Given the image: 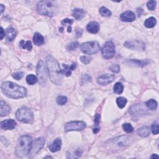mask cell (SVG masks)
<instances>
[{"label": "cell", "mask_w": 159, "mask_h": 159, "mask_svg": "<svg viewBox=\"0 0 159 159\" xmlns=\"http://www.w3.org/2000/svg\"><path fill=\"white\" fill-rule=\"evenodd\" d=\"M126 63H127L129 65H134L137 67H144L147 65L149 64V61L148 60H143V61H139V60H127Z\"/></svg>", "instance_id": "obj_18"}, {"label": "cell", "mask_w": 159, "mask_h": 159, "mask_svg": "<svg viewBox=\"0 0 159 159\" xmlns=\"http://www.w3.org/2000/svg\"><path fill=\"white\" fill-rule=\"evenodd\" d=\"M109 69H110L113 72L115 73H117L119 72V71H120V67H119V65L117 64H113L109 67Z\"/></svg>", "instance_id": "obj_39"}, {"label": "cell", "mask_w": 159, "mask_h": 159, "mask_svg": "<svg viewBox=\"0 0 159 159\" xmlns=\"http://www.w3.org/2000/svg\"><path fill=\"white\" fill-rule=\"evenodd\" d=\"M61 145H62V140L60 138H57L48 146V148L49 150L52 152H56L61 150Z\"/></svg>", "instance_id": "obj_16"}, {"label": "cell", "mask_w": 159, "mask_h": 159, "mask_svg": "<svg viewBox=\"0 0 159 159\" xmlns=\"http://www.w3.org/2000/svg\"><path fill=\"white\" fill-rule=\"evenodd\" d=\"M19 47H21L24 49H27L29 51H31L33 48V45L31 41H28L25 42L23 40L19 42Z\"/></svg>", "instance_id": "obj_30"}, {"label": "cell", "mask_w": 159, "mask_h": 159, "mask_svg": "<svg viewBox=\"0 0 159 159\" xmlns=\"http://www.w3.org/2000/svg\"><path fill=\"white\" fill-rule=\"evenodd\" d=\"M123 128L124 131L127 133H131L134 131V128L132 125L129 123H125L123 125Z\"/></svg>", "instance_id": "obj_35"}, {"label": "cell", "mask_w": 159, "mask_h": 159, "mask_svg": "<svg viewBox=\"0 0 159 159\" xmlns=\"http://www.w3.org/2000/svg\"><path fill=\"white\" fill-rule=\"evenodd\" d=\"M5 36V32L4 31L3 28H1V40H3V37Z\"/></svg>", "instance_id": "obj_46"}, {"label": "cell", "mask_w": 159, "mask_h": 159, "mask_svg": "<svg viewBox=\"0 0 159 159\" xmlns=\"http://www.w3.org/2000/svg\"><path fill=\"white\" fill-rule=\"evenodd\" d=\"M24 73L23 72H16V73H14L13 74V77L17 80H21L23 77Z\"/></svg>", "instance_id": "obj_41"}, {"label": "cell", "mask_w": 159, "mask_h": 159, "mask_svg": "<svg viewBox=\"0 0 159 159\" xmlns=\"http://www.w3.org/2000/svg\"><path fill=\"white\" fill-rule=\"evenodd\" d=\"M114 75L113 74H104L99 77L97 79V83L99 85H106L109 83H111V82H113L114 79Z\"/></svg>", "instance_id": "obj_12"}, {"label": "cell", "mask_w": 159, "mask_h": 159, "mask_svg": "<svg viewBox=\"0 0 159 159\" xmlns=\"http://www.w3.org/2000/svg\"><path fill=\"white\" fill-rule=\"evenodd\" d=\"M82 33H83V31L81 29H78L76 30V37H81L82 34Z\"/></svg>", "instance_id": "obj_45"}, {"label": "cell", "mask_w": 159, "mask_h": 159, "mask_svg": "<svg viewBox=\"0 0 159 159\" xmlns=\"http://www.w3.org/2000/svg\"><path fill=\"white\" fill-rule=\"evenodd\" d=\"M58 6L54 1H41L37 5V11L39 14L48 17H53L58 12Z\"/></svg>", "instance_id": "obj_3"}, {"label": "cell", "mask_w": 159, "mask_h": 159, "mask_svg": "<svg viewBox=\"0 0 159 159\" xmlns=\"http://www.w3.org/2000/svg\"><path fill=\"white\" fill-rule=\"evenodd\" d=\"M82 151L81 148H76L75 149V151H73V152H70V154H67V158H78L79 157H80L81 155H82Z\"/></svg>", "instance_id": "obj_26"}, {"label": "cell", "mask_w": 159, "mask_h": 159, "mask_svg": "<svg viewBox=\"0 0 159 159\" xmlns=\"http://www.w3.org/2000/svg\"><path fill=\"white\" fill-rule=\"evenodd\" d=\"M127 101L126 98L124 97H119L116 99V103L118 106V107L121 109H123V108L125 107Z\"/></svg>", "instance_id": "obj_32"}, {"label": "cell", "mask_w": 159, "mask_h": 159, "mask_svg": "<svg viewBox=\"0 0 159 159\" xmlns=\"http://www.w3.org/2000/svg\"><path fill=\"white\" fill-rule=\"evenodd\" d=\"M17 34L16 29L13 27H9L6 29L5 32V36L8 41L11 42L15 39Z\"/></svg>", "instance_id": "obj_19"}, {"label": "cell", "mask_w": 159, "mask_h": 159, "mask_svg": "<svg viewBox=\"0 0 159 159\" xmlns=\"http://www.w3.org/2000/svg\"><path fill=\"white\" fill-rule=\"evenodd\" d=\"M156 23H157L156 19L154 17H151L145 20V21L144 23V26L147 28H153L155 26Z\"/></svg>", "instance_id": "obj_27"}, {"label": "cell", "mask_w": 159, "mask_h": 159, "mask_svg": "<svg viewBox=\"0 0 159 159\" xmlns=\"http://www.w3.org/2000/svg\"><path fill=\"white\" fill-rule=\"evenodd\" d=\"M91 77L89 76L88 74H85V75L83 76V81L85 83L88 82H91Z\"/></svg>", "instance_id": "obj_44"}, {"label": "cell", "mask_w": 159, "mask_h": 159, "mask_svg": "<svg viewBox=\"0 0 159 159\" xmlns=\"http://www.w3.org/2000/svg\"><path fill=\"white\" fill-rule=\"evenodd\" d=\"M147 6L149 10H151V11H154L156 8V2L154 1V0H151V1L147 2Z\"/></svg>", "instance_id": "obj_38"}, {"label": "cell", "mask_w": 159, "mask_h": 159, "mask_svg": "<svg viewBox=\"0 0 159 159\" xmlns=\"http://www.w3.org/2000/svg\"><path fill=\"white\" fill-rule=\"evenodd\" d=\"M144 111V109L139 104L134 105L129 109V112H130L132 116H139L140 114H143Z\"/></svg>", "instance_id": "obj_22"}, {"label": "cell", "mask_w": 159, "mask_h": 159, "mask_svg": "<svg viewBox=\"0 0 159 159\" xmlns=\"http://www.w3.org/2000/svg\"><path fill=\"white\" fill-rule=\"evenodd\" d=\"M86 127V124L83 121H72L67 123L65 126V131H80Z\"/></svg>", "instance_id": "obj_10"}, {"label": "cell", "mask_w": 159, "mask_h": 159, "mask_svg": "<svg viewBox=\"0 0 159 159\" xmlns=\"http://www.w3.org/2000/svg\"><path fill=\"white\" fill-rule=\"evenodd\" d=\"M33 41L34 44L36 45H42L44 43V38L41 34L36 33L34 34V36L33 37Z\"/></svg>", "instance_id": "obj_25"}, {"label": "cell", "mask_w": 159, "mask_h": 159, "mask_svg": "<svg viewBox=\"0 0 159 159\" xmlns=\"http://www.w3.org/2000/svg\"><path fill=\"white\" fill-rule=\"evenodd\" d=\"M130 138L126 136H123L116 138L114 140V144L117 147H124L130 144Z\"/></svg>", "instance_id": "obj_13"}, {"label": "cell", "mask_w": 159, "mask_h": 159, "mask_svg": "<svg viewBox=\"0 0 159 159\" xmlns=\"http://www.w3.org/2000/svg\"><path fill=\"white\" fill-rule=\"evenodd\" d=\"M45 158H52V157H46Z\"/></svg>", "instance_id": "obj_50"}, {"label": "cell", "mask_w": 159, "mask_h": 159, "mask_svg": "<svg viewBox=\"0 0 159 159\" xmlns=\"http://www.w3.org/2000/svg\"><path fill=\"white\" fill-rule=\"evenodd\" d=\"M114 92L116 94L121 95L124 90V86L121 82L116 83L113 87Z\"/></svg>", "instance_id": "obj_29"}, {"label": "cell", "mask_w": 159, "mask_h": 159, "mask_svg": "<svg viewBox=\"0 0 159 159\" xmlns=\"http://www.w3.org/2000/svg\"><path fill=\"white\" fill-rule=\"evenodd\" d=\"M79 46V43L78 42H73L70 44H69L67 46V49L68 51H74L75 49L77 48Z\"/></svg>", "instance_id": "obj_37"}, {"label": "cell", "mask_w": 159, "mask_h": 159, "mask_svg": "<svg viewBox=\"0 0 159 159\" xmlns=\"http://www.w3.org/2000/svg\"><path fill=\"white\" fill-rule=\"evenodd\" d=\"M0 126L3 129L5 130H12L16 126V122L13 119H7L0 123Z\"/></svg>", "instance_id": "obj_14"}, {"label": "cell", "mask_w": 159, "mask_h": 159, "mask_svg": "<svg viewBox=\"0 0 159 159\" xmlns=\"http://www.w3.org/2000/svg\"><path fill=\"white\" fill-rule=\"evenodd\" d=\"M91 60H92V58L90 57H87V56H82L80 57V61L83 64H85V65L89 64V62H91Z\"/></svg>", "instance_id": "obj_40"}, {"label": "cell", "mask_w": 159, "mask_h": 159, "mask_svg": "<svg viewBox=\"0 0 159 159\" xmlns=\"http://www.w3.org/2000/svg\"><path fill=\"white\" fill-rule=\"evenodd\" d=\"M151 158H158V156L156 154H153L151 157Z\"/></svg>", "instance_id": "obj_49"}, {"label": "cell", "mask_w": 159, "mask_h": 159, "mask_svg": "<svg viewBox=\"0 0 159 159\" xmlns=\"http://www.w3.org/2000/svg\"><path fill=\"white\" fill-rule=\"evenodd\" d=\"M37 75L38 80L40 85L44 86L46 85L47 77V69L44 63L42 61H39L37 65Z\"/></svg>", "instance_id": "obj_7"}, {"label": "cell", "mask_w": 159, "mask_h": 159, "mask_svg": "<svg viewBox=\"0 0 159 159\" xmlns=\"http://www.w3.org/2000/svg\"><path fill=\"white\" fill-rule=\"evenodd\" d=\"M85 14V11L82 9L76 8L73 11L72 16L78 21H80L84 17Z\"/></svg>", "instance_id": "obj_24"}, {"label": "cell", "mask_w": 159, "mask_h": 159, "mask_svg": "<svg viewBox=\"0 0 159 159\" xmlns=\"http://www.w3.org/2000/svg\"><path fill=\"white\" fill-rule=\"evenodd\" d=\"M137 134L141 137H147L150 135V129L148 126H144L139 128L137 131Z\"/></svg>", "instance_id": "obj_23"}, {"label": "cell", "mask_w": 159, "mask_h": 159, "mask_svg": "<svg viewBox=\"0 0 159 159\" xmlns=\"http://www.w3.org/2000/svg\"><path fill=\"white\" fill-rule=\"evenodd\" d=\"M2 93L12 99H19L26 96L27 90L24 86H19L11 82H4L1 86Z\"/></svg>", "instance_id": "obj_1"}, {"label": "cell", "mask_w": 159, "mask_h": 159, "mask_svg": "<svg viewBox=\"0 0 159 159\" xmlns=\"http://www.w3.org/2000/svg\"><path fill=\"white\" fill-rule=\"evenodd\" d=\"M101 54L105 59L112 58L115 54V45L112 41L106 42L101 48Z\"/></svg>", "instance_id": "obj_8"}, {"label": "cell", "mask_w": 159, "mask_h": 159, "mask_svg": "<svg viewBox=\"0 0 159 159\" xmlns=\"http://www.w3.org/2000/svg\"><path fill=\"white\" fill-rule=\"evenodd\" d=\"M0 105H1V112H0V116L2 117H3L9 114L10 111H11V108H10V106L3 100L1 101Z\"/></svg>", "instance_id": "obj_20"}, {"label": "cell", "mask_w": 159, "mask_h": 159, "mask_svg": "<svg viewBox=\"0 0 159 159\" xmlns=\"http://www.w3.org/2000/svg\"><path fill=\"white\" fill-rule=\"evenodd\" d=\"M73 23V21L72 19H65L62 21V25H66L68 24L70 26H71V25Z\"/></svg>", "instance_id": "obj_42"}, {"label": "cell", "mask_w": 159, "mask_h": 159, "mask_svg": "<svg viewBox=\"0 0 159 159\" xmlns=\"http://www.w3.org/2000/svg\"><path fill=\"white\" fill-rule=\"evenodd\" d=\"M32 143L33 139L30 136L24 135L21 136L19 139L16 148L15 153L16 155L20 158H23L27 155L31 149Z\"/></svg>", "instance_id": "obj_4"}, {"label": "cell", "mask_w": 159, "mask_h": 159, "mask_svg": "<svg viewBox=\"0 0 159 159\" xmlns=\"http://www.w3.org/2000/svg\"><path fill=\"white\" fill-rule=\"evenodd\" d=\"M124 45L127 48L136 50V51H144L145 49V44L141 41H137V40L126 42Z\"/></svg>", "instance_id": "obj_11"}, {"label": "cell", "mask_w": 159, "mask_h": 159, "mask_svg": "<svg viewBox=\"0 0 159 159\" xmlns=\"http://www.w3.org/2000/svg\"><path fill=\"white\" fill-rule=\"evenodd\" d=\"M46 63L51 80L57 85H61L62 81V70L57 60L51 55H48L46 58Z\"/></svg>", "instance_id": "obj_2"}, {"label": "cell", "mask_w": 159, "mask_h": 159, "mask_svg": "<svg viewBox=\"0 0 159 159\" xmlns=\"http://www.w3.org/2000/svg\"><path fill=\"white\" fill-rule=\"evenodd\" d=\"M86 30L89 33L96 34L99 30V25L96 21H92L86 26Z\"/></svg>", "instance_id": "obj_17"}, {"label": "cell", "mask_w": 159, "mask_h": 159, "mask_svg": "<svg viewBox=\"0 0 159 159\" xmlns=\"http://www.w3.org/2000/svg\"><path fill=\"white\" fill-rule=\"evenodd\" d=\"M64 69L62 70L61 72L62 75H65L66 76H69L72 73V71L75 69L76 67V64L75 63H73L70 66H68L65 64H63Z\"/></svg>", "instance_id": "obj_21"}, {"label": "cell", "mask_w": 159, "mask_h": 159, "mask_svg": "<svg viewBox=\"0 0 159 159\" xmlns=\"http://www.w3.org/2000/svg\"><path fill=\"white\" fill-rule=\"evenodd\" d=\"M94 121H95V125L98 126L99 124V123H100V115H99V114H96Z\"/></svg>", "instance_id": "obj_43"}, {"label": "cell", "mask_w": 159, "mask_h": 159, "mask_svg": "<svg viewBox=\"0 0 159 159\" xmlns=\"http://www.w3.org/2000/svg\"><path fill=\"white\" fill-rule=\"evenodd\" d=\"M99 13L103 17H109L111 15V12L105 7H101L99 9Z\"/></svg>", "instance_id": "obj_33"}, {"label": "cell", "mask_w": 159, "mask_h": 159, "mask_svg": "<svg viewBox=\"0 0 159 159\" xmlns=\"http://www.w3.org/2000/svg\"><path fill=\"white\" fill-rule=\"evenodd\" d=\"M38 81V78L34 75H29L26 77V82L30 85H33L36 84Z\"/></svg>", "instance_id": "obj_31"}, {"label": "cell", "mask_w": 159, "mask_h": 159, "mask_svg": "<svg viewBox=\"0 0 159 159\" xmlns=\"http://www.w3.org/2000/svg\"><path fill=\"white\" fill-rule=\"evenodd\" d=\"M157 102L154 99H151L145 103V106L151 110H156L157 108Z\"/></svg>", "instance_id": "obj_28"}, {"label": "cell", "mask_w": 159, "mask_h": 159, "mask_svg": "<svg viewBox=\"0 0 159 159\" xmlns=\"http://www.w3.org/2000/svg\"><path fill=\"white\" fill-rule=\"evenodd\" d=\"M82 52L85 54L93 55L98 53L100 50V46L98 42L91 41L83 43L80 45Z\"/></svg>", "instance_id": "obj_6"}, {"label": "cell", "mask_w": 159, "mask_h": 159, "mask_svg": "<svg viewBox=\"0 0 159 159\" xmlns=\"http://www.w3.org/2000/svg\"><path fill=\"white\" fill-rule=\"evenodd\" d=\"M5 6L3 5H1V14H2L4 11V9H5Z\"/></svg>", "instance_id": "obj_48"}, {"label": "cell", "mask_w": 159, "mask_h": 159, "mask_svg": "<svg viewBox=\"0 0 159 159\" xmlns=\"http://www.w3.org/2000/svg\"><path fill=\"white\" fill-rule=\"evenodd\" d=\"M45 139L43 137H39L36 139L34 142L32 143L31 147L29 153L30 158H33L41 150L45 144Z\"/></svg>", "instance_id": "obj_9"}, {"label": "cell", "mask_w": 159, "mask_h": 159, "mask_svg": "<svg viewBox=\"0 0 159 159\" xmlns=\"http://www.w3.org/2000/svg\"><path fill=\"white\" fill-rule=\"evenodd\" d=\"M56 101L58 104L61 105V106H63L67 103V98L65 96H58L56 99Z\"/></svg>", "instance_id": "obj_34"}, {"label": "cell", "mask_w": 159, "mask_h": 159, "mask_svg": "<svg viewBox=\"0 0 159 159\" xmlns=\"http://www.w3.org/2000/svg\"><path fill=\"white\" fill-rule=\"evenodd\" d=\"M120 19L123 22H132L136 19V15L133 12L127 11L121 14Z\"/></svg>", "instance_id": "obj_15"}, {"label": "cell", "mask_w": 159, "mask_h": 159, "mask_svg": "<svg viewBox=\"0 0 159 159\" xmlns=\"http://www.w3.org/2000/svg\"><path fill=\"white\" fill-rule=\"evenodd\" d=\"M151 131H152V132L155 135H157L158 134L159 127H158V124L157 121H155L154 123H153L152 127H151Z\"/></svg>", "instance_id": "obj_36"}, {"label": "cell", "mask_w": 159, "mask_h": 159, "mask_svg": "<svg viewBox=\"0 0 159 159\" xmlns=\"http://www.w3.org/2000/svg\"><path fill=\"white\" fill-rule=\"evenodd\" d=\"M98 131H99V128L98 127H96V128H94L93 129V132L94 133H97Z\"/></svg>", "instance_id": "obj_47"}, {"label": "cell", "mask_w": 159, "mask_h": 159, "mask_svg": "<svg viewBox=\"0 0 159 159\" xmlns=\"http://www.w3.org/2000/svg\"><path fill=\"white\" fill-rule=\"evenodd\" d=\"M16 116L18 121L24 123L32 124L34 121V114L33 111L27 108L19 109L16 113Z\"/></svg>", "instance_id": "obj_5"}]
</instances>
